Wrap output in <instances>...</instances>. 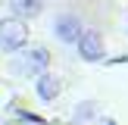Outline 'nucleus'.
<instances>
[{"mask_svg": "<svg viewBox=\"0 0 128 125\" xmlns=\"http://www.w3.org/2000/svg\"><path fill=\"white\" fill-rule=\"evenodd\" d=\"M44 3H47V0H44Z\"/></svg>", "mask_w": 128, "mask_h": 125, "instance_id": "9", "label": "nucleus"}, {"mask_svg": "<svg viewBox=\"0 0 128 125\" xmlns=\"http://www.w3.org/2000/svg\"><path fill=\"white\" fill-rule=\"evenodd\" d=\"M100 116V106L94 103V100H84V103H78L75 106V125H88V122H94V119Z\"/></svg>", "mask_w": 128, "mask_h": 125, "instance_id": "7", "label": "nucleus"}, {"mask_svg": "<svg viewBox=\"0 0 128 125\" xmlns=\"http://www.w3.org/2000/svg\"><path fill=\"white\" fill-rule=\"evenodd\" d=\"M19 122H22V125H41V122H38V119H31V116H28V112H25V116H22V119H19Z\"/></svg>", "mask_w": 128, "mask_h": 125, "instance_id": "8", "label": "nucleus"}, {"mask_svg": "<svg viewBox=\"0 0 128 125\" xmlns=\"http://www.w3.org/2000/svg\"><path fill=\"white\" fill-rule=\"evenodd\" d=\"M28 44V25L16 16L0 19V50L3 53H16Z\"/></svg>", "mask_w": 128, "mask_h": 125, "instance_id": "1", "label": "nucleus"}, {"mask_svg": "<svg viewBox=\"0 0 128 125\" xmlns=\"http://www.w3.org/2000/svg\"><path fill=\"white\" fill-rule=\"evenodd\" d=\"M10 66H12V75H19V78H31V75L47 72V66H50V53H47L44 47H31V50H25L19 60H12Z\"/></svg>", "mask_w": 128, "mask_h": 125, "instance_id": "2", "label": "nucleus"}, {"mask_svg": "<svg viewBox=\"0 0 128 125\" xmlns=\"http://www.w3.org/2000/svg\"><path fill=\"white\" fill-rule=\"evenodd\" d=\"M75 47H78V56L84 62H100L106 56V44H103V34L94 28H84L81 31V38L75 41Z\"/></svg>", "mask_w": 128, "mask_h": 125, "instance_id": "3", "label": "nucleus"}, {"mask_svg": "<svg viewBox=\"0 0 128 125\" xmlns=\"http://www.w3.org/2000/svg\"><path fill=\"white\" fill-rule=\"evenodd\" d=\"M10 10H12V16L16 19H34V16H41L44 12V0H10Z\"/></svg>", "mask_w": 128, "mask_h": 125, "instance_id": "6", "label": "nucleus"}, {"mask_svg": "<svg viewBox=\"0 0 128 125\" xmlns=\"http://www.w3.org/2000/svg\"><path fill=\"white\" fill-rule=\"evenodd\" d=\"M60 91H62V81H60V75H53V72H41L38 75V97L41 100H56L60 97Z\"/></svg>", "mask_w": 128, "mask_h": 125, "instance_id": "5", "label": "nucleus"}, {"mask_svg": "<svg viewBox=\"0 0 128 125\" xmlns=\"http://www.w3.org/2000/svg\"><path fill=\"white\" fill-rule=\"evenodd\" d=\"M81 31H84V25H81V19L75 16V12H60V16L53 19V34L60 38L62 44H75L81 38Z\"/></svg>", "mask_w": 128, "mask_h": 125, "instance_id": "4", "label": "nucleus"}]
</instances>
